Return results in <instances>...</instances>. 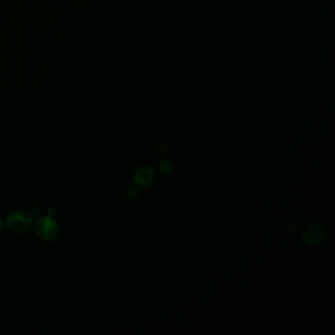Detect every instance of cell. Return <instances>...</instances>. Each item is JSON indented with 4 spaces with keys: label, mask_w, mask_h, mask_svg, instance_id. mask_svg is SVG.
<instances>
[{
    "label": "cell",
    "mask_w": 335,
    "mask_h": 335,
    "mask_svg": "<svg viewBox=\"0 0 335 335\" xmlns=\"http://www.w3.org/2000/svg\"><path fill=\"white\" fill-rule=\"evenodd\" d=\"M35 230L37 235L41 239L45 241H50L57 236L59 232V227L57 222L51 216H45L37 221L35 225Z\"/></svg>",
    "instance_id": "obj_1"
},
{
    "label": "cell",
    "mask_w": 335,
    "mask_h": 335,
    "mask_svg": "<svg viewBox=\"0 0 335 335\" xmlns=\"http://www.w3.org/2000/svg\"><path fill=\"white\" fill-rule=\"evenodd\" d=\"M8 227L15 232H23L28 230L32 225V218L29 214L17 211L10 214L7 218Z\"/></svg>",
    "instance_id": "obj_2"
},
{
    "label": "cell",
    "mask_w": 335,
    "mask_h": 335,
    "mask_svg": "<svg viewBox=\"0 0 335 335\" xmlns=\"http://www.w3.org/2000/svg\"><path fill=\"white\" fill-rule=\"evenodd\" d=\"M303 238L310 244H316L325 238V230L316 224L309 225L303 234Z\"/></svg>",
    "instance_id": "obj_3"
},
{
    "label": "cell",
    "mask_w": 335,
    "mask_h": 335,
    "mask_svg": "<svg viewBox=\"0 0 335 335\" xmlns=\"http://www.w3.org/2000/svg\"><path fill=\"white\" fill-rule=\"evenodd\" d=\"M155 178V172L152 168L150 167H141L139 168L134 174V180L136 184L140 185V186H148L150 185L153 180Z\"/></svg>",
    "instance_id": "obj_4"
},
{
    "label": "cell",
    "mask_w": 335,
    "mask_h": 335,
    "mask_svg": "<svg viewBox=\"0 0 335 335\" xmlns=\"http://www.w3.org/2000/svg\"><path fill=\"white\" fill-rule=\"evenodd\" d=\"M159 168L161 170V172L163 173H169L172 171V164L168 161H162L159 165Z\"/></svg>",
    "instance_id": "obj_5"
},
{
    "label": "cell",
    "mask_w": 335,
    "mask_h": 335,
    "mask_svg": "<svg viewBox=\"0 0 335 335\" xmlns=\"http://www.w3.org/2000/svg\"><path fill=\"white\" fill-rule=\"evenodd\" d=\"M138 196V190L135 187H131L127 191V197L130 199H134Z\"/></svg>",
    "instance_id": "obj_6"
},
{
    "label": "cell",
    "mask_w": 335,
    "mask_h": 335,
    "mask_svg": "<svg viewBox=\"0 0 335 335\" xmlns=\"http://www.w3.org/2000/svg\"><path fill=\"white\" fill-rule=\"evenodd\" d=\"M3 228V221L0 219V230Z\"/></svg>",
    "instance_id": "obj_7"
}]
</instances>
